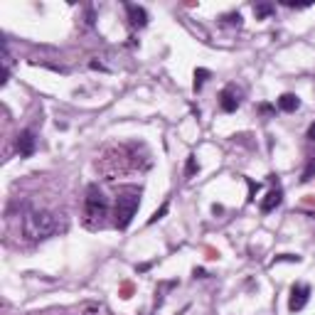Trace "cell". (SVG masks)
Wrapping results in <instances>:
<instances>
[{
    "instance_id": "6da1fadb",
    "label": "cell",
    "mask_w": 315,
    "mask_h": 315,
    "mask_svg": "<svg viewBox=\"0 0 315 315\" xmlns=\"http://www.w3.org/2000/svg\"><path fill=\"white\" fill-rule=\"evenodd\" d=\"M62 229L57 214L47 212V209H28L23 214V234L28 241H42L50 239L52 234Z\"/></svg>"
},
{
    "instance_id": "7a4b0ae2",
    "label": "cell",
    "mask_w": 315,
    "mask_h": 315,
    "mask_svg": "<svg viewBox=\"0 0 315 315\" xmlns=\"http://www.w3.org/2000/svg\"><path fill=\"white\" fill-rule=\"evenodd\" d=\"M109 214V202L104 197L99 185H89L84 197V227L89 229H101Z\"/></svg>"
},
{
    "instance_id": "3957f363",
    "label": "cell",
    "mask_w": 315,
    "mask_h": 315,
    "mask_svg": "<svg viewBox=\"0 0 315 315\" xmlns=\"http://www.w3.org/2000/svg\"><path fill=\"white\" fill-rule=\"evenodd\" d=\"M141 207V190L138 187H123L116 197V209H114V227L116 229H128V224L133 222L136 212Z\"/></svg>"
},
{
    "instance_id": "277c9868",
    "label": "cell",
    "mask_w": 315,
    "mask_h": 315,
    "mask_svg": "<svg viewBox=\"0 0 315 315\" xmlns=\"http://www.w3.org/2000/svg\"><path fill=\"white\" fill-rule=\"evenodd\" d=\"M308 298H310V286L308 283H293L290 288V298H288V310L290 313H298L308 305Z\"/></svg>"
},
{
    "instance_id": "5b68a950",
    "label": "cell",
    "mask_w": 315,
    "mask_h": 315,
    "mask_svg": "<svg viewBox=\"0 0 315 315\" xmlns=\"http://www.w3.org/2000/svg\"><path fill=\"white\" fill-rule=\"evenodd\" d=\"M219 109L224 114H234L239 109V91L234 86H224L222 94H219Z\"/></svg>"
},
{
    "instance_id": "8992f818",
    "label": "cell",
    "mask_w": 315,
    "mask_h": 315,
    "mask_svg": "<svg viewBox=\"0 0 315 315\" xmlns=\"http://www.w3.org/2000/svg\"><path fill=\"white\" fill-rule=\"evenodd\" d=\"M35 145H37V138H35V133H32L30 128L18 133V153H20L23 158H30V155L35 153Z\"/></svg>"
},
{
    "instance_id": "52a82bcc",
    "label": "cell",
    "mask_w": 315,
    "mask_h": 315,
    "mask_svg": "<svg viewBox=\"0 0 315 315\" xmlns=\"http://www.w3.org/2000/svg\"><path fill=\"white\" fill-rule=\"evenodd\" d=\"M126 13H128V23L133 25V28H145L148 25V13H145V8L141 5H126Z\"/></svg>"
},
{
    "instance_id": "ba28073f",
    "label": "cell",
    "mask_w": 315,
    "mask_h": 315,
    "mask_svg": "<svg viewBox=\"0 0 315 315\" xmlns=\"http://www.w3.org/2000/svg\"><path fill=\"white\" fill-rule=\"evenodd\" d=\"M281 202H283V190H281V187H273V190L266 195V200L261 202V212L268 214V212H273Z\"/></svg>"
},
{
    "instance_id": "9c48e42d",
    "label": "cell",
    "mask_w": 315,
    "mask_h": 315,
    "mask_svg": "<svg viewBox=\"0 0 315 315\" xmlns=\"http://www.w3.org/2000/svg\"><path fill=\"white\" fill-rule=\"evenodd\" d=\"M278 109L286 111V114H293V111L300 109V99H298L295 94H283V96L278 99Z\"/></svg>"
},
{
    "instance_id": "30bf717a",
    "label": "cell",
    "mask_w": 315,
    "mask_h": 315,
    "mask_svg": "<svg viewBox=\"0 0 315 315\" xmlns=\"http://www.w3.org/2000/svg\"><path fill=\"white\" fill-rule=\"evenodd\" d=\"M207 77H209V69H195L192 89H195V91H202V86H204V82H207Z\"/></svg>"
},
{
    "instance_id": "8fae6325",
    "label": "cell",
    "mask_w": 315,
    "mask_h": 315,
    "mask_svg": "<svg viewBox=\"0 0 315 315\" xmlns=\"http://www.w3.org/2000/svg\"><path fill=\"white\" fill-rule=\"evenodd\" d=\"M254 13H256V18L261 20V18H266V15L273 13V5H271V3H256V5H254Z\"/></svg>"
},
{
    "instance_id": "7c38bea8",
    "label": "cell",
    "mask_w": 315,
    "mask_h": 315,
    "mask_svg": "<svg viewBox=\"0 0 315 315\" xmlns=\"http://www.w3.org/2000/svg\"><path fill=\"white\" fill-rule=\"evenodd\" d=\"M197 172H200V163H197V158H195V155H190V158H187L185 175H187V177H192V175H197Z\"/></svg>"
},
{
    "instance_id": "4fadbf2b",
    "label": "cell",
    "mask_w": 315,
    "mask_h": 315,
    "mask_svg": "<svg viewBox=\"0 0 315 315\" xmlns=\"http://www.w3.org/2000/svg\"><path fill=\"white\" fill-rule=\"evenodd\" d=\"M168 207H170V204H168V202H165V204H163V207H160V209H158V212H155V214H153V217H150V219H148V224H155V222H158V219H163V217H165V214H168Z\"/></svg>"
},
{
    "instance_id": "5bb4252c",
    "label": "cell",
    "mask_w": 315,
    "mask_h": 315,
    "mask_svg": "<svg viewBox=\"0 0 315 315\" xmlns=\"http://www.w3.org/2000/svg\"><path fill=\"white\" fill-rule=\"evenodd\" d=\"M313 175H315V160H310V163H308V168H305V172H303V177H300V182L313 180Z\"/></svg>"
},
{
    "instance_id": "9a60e30c",
    "label": "cell",
    "mask_w": 315,
    "mask_h": 315,
    "mask_svg": "<svg viewBox=\"0 0 315 315\" xmlns=\"http://www.w3.org/2000/svg\"><path fill=\"white\" fill-rule=\"evenodd\" d=\"M224 23H227V25H236V28H239V25H241V15H239V13H229V15H224Z\"/></svg>"
},
{
    "instance_id": "2e32d148",
    "label": "cell",
    "mask_w": 315,
    "mask_h": 315,
    "mask_svg": "<svg viewBox=\"0 0 315 315\" xmlns=\"http://www.w3.org/2000/svg\"><path fill=\"white\" fill-rule=\"evenodd\" d=\"M246 182H249V195H251L249 200H254V195H256V190H258V182H254V180H246Z\"/></svg>"
},
{
    "instance_id": "e0dca14e",
    "label": "cell",
    "mask_w": 315,
    "mask_h": 315,
    "mask_svg": "<svg viewBox=\"0 0 315 315\" xmlns=\"http://www.w3.org/2000/svg\"><path fill=\"white\" fill-rule=\"evenodd\" d=\"M276 261H295V263H298V261H300V256H293V254H283V256L276 258Z\"/></svg>"
},
{
    "instance_id": "ac0fdd59",
    "label": "cell",
    "mask_w": 315,
    "mask_h": 315,
    "mask_svg": "<svg viewBox=\"0 0 315 315\" xmlns=\"http://www.w3.org/2000/svg\"><path fill=\"white\" fill-rule=\"evenodd\" d=\"M258 111H261V114H271V111H273V106H271V104H261V106H258Z\"/></svg>"
},
{
    "instance_id": "d6986e66",
    "label": "cell",
    "mask_w": 315,
    "mask_h": 315,
    "mask_svg": "<svg viewBox=\"0 0 315 315\" xmlns=\"http://www.w3.org/2000/svg\"><path fill=\"white\" fill-rule=\"evenodd\" d=\"M308 138L315 141V123H310V128H308Z\"/></svg>"
},
{
    "instance_id": "ffe728a7",
    "label": "cell",
    "mask_w": 315,
    "mask_h": 315,
    "mask_svg": "<svg viewBox=\"0 0 315 315\" xmlns=\"http://www.w3.org/2000/svg\"><path fill=\"white\" fill-rule=\"evenodd\" d=\"M195 278H204V268H195Z\"/></svg>"
}]
</instances>
